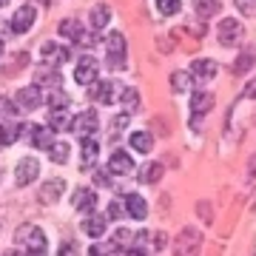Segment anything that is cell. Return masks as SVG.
I'll return each mask as SVG.
<instances>
[{
    "mask_svg": "<svg viewBox=\"0 0 256 256\" xmlns=\"http://www.w3.org/2000/svg\"><path fill=\"white\" fill-rule=\"evenodd\" d=\"M214 74H216V63H214V60H196V63L191 66L194 80H210Z\"/></svg>",
    "mask_w": 256,
    "mask_h": 256,
    "instance_id": "22",
    "label": "cell"
},
{
    "mask_svg": "<svg viewBox=\"0 0 256 256\" xmlns=\"http://www.w3.org/2000/svg\"><path fill=\"white\" fill-rule=\"evenodd\" d=\"M128 120H131V114H117L114 117V122H111V137H117L120 131L128 126Z\"/></svg>",
    "mask_w": 256,
    "mask_h": 256,
    "instance_id": "35",
    "label": "cell"
},
{
    "mask_svg": "<svg viewBox=\"0 0 256 256\" xmlns=\"http://www.w3.org/2000/svg\"><path fill=\"white\" fill-rule=\"evenodd\" d=\"M18 102L23 106V108H37L40 102H43V97H40V86H26V88H20L18 92Z\"/></svg>",
    "mask_w": 256,
    "mask_h": 256,
    "instance_id": "20",
    "label": "cell"
},
{
    "mask_svg": "<svg viewBox=\"0 0 256 256\" xmlns=\"http://www.w3.org/2000/svg\"><path fill=\"white\" fill-rule=\"evenodd\" d=\"M60 82H63V77H60V72H57L54 66H40V68H34V86H54V88H60Z\"/></svg>",
    "mask_w": 256,
    "mask_h": 256,
    "instance_id": "17",
    "label": "cell"
},
{
    "mask_svg": "<svg viewBox=\"0 0 256 256\" xmlns=\"http://www.w3.org/2000/svg\"><path fill=\"white\" fill-rule=\"evenodd\" d=\"M43 60H46V66H63L72 60V52H68V46H60V43H43Z\"/></svg>",
    "mask_w": 256,
    "mask_h": 256,
    "instance_id": "8",
    "label": "cell"
},
{
    "mask_svg": "<svg viewBox=\"0 0 256 256\" xmlns=\"http://www.w3.org/2000/svg\"><path fill=\"white\" fill-rule=\"evenodd\" d=\"M108 171L111 174H120V176H126L134 171V160H131V154L128 151H114L108 160Z\"/></svg>",
    "mask_w": 256,
    "mask_h": 256,
    "instance_id": "14",
    "label": "cell"
},
{
    "mask_svg": "<svg viewBox=\"0 0 256 256\" xmlns=\"http://www.w3.org/2000/svg\"><path fill=\"white\" fill-rule=\"evenodd\" d=\"M48 154H52L54 162H66V160H68V146H66V142H54V146L48 148Z\"/></svg>",
    "mask_w": 256,
    "mask_h": 256,
    "instance_id": "33",
    "label": "cell"
},
{
    "mask_svg": "<svg viewBox=\"0 0 256 256\" xmlns=\"http://www.w3.org/2000/svg\"><path fill=\"white\" fill-rule=\"evenodd\" d=\"M122 202H126L128 216H134V220H146V216H148V202L142 200L140 194H128Z\"/></svg>",
    "mask_w": 256,
    "mask_h": 256,
    "instance_id": "18",
    "label": "cell"
},
{
    "mask_svg": "<svg viewBox=\"0 0 256 256\" xmlns=\"http://www.w3.org/2000/svg\"><path fill=\"white\" fill-rule=\"evenodd\" d=\"M250 66H254V54H242V57L236 60V63H234L230 74H245L248 68H250Z\"/></svg>",
    "mask_w": 256,
    "mask_h": 256,
    "instance_id": "34",
    "label": "cell"
},
{
    "mask_svg": "<svg viewBox=\"0 0 256 256\" xmlns=\"http://www.w3.org/2000/svg\"><path fill=\"white\" fill-rule=\"evenodd\" d=\"M108 18H111L108 6H106V3H97V6L92 9V28H94V32H100V28L108 23Z\"/></svg>",
    "mask_w": 256,
    "mask_h": 256,
    "instance_id": "26",
    "label": "cell"
},
{
    "mask_svg": "<svg viewBox=\"0 0 256 256\" xmlns=\"http://www.w3.org/2000/svg\"><path fill=\"white\" fill-rule=\"evenodd\" d=\"M0 54H3V40H0Z\"/></svg>",
    "mask_w": 256,
    "mask_h": 256,
    "instance_id": "42",
    "label": "cell"
},
{
    "mask_svg": "<svg viewBox=\"0 0 256 256\" xmlns=\"http://www.w3.org/2000/svg\"><path fill=\"white\" fill-rule=\"evenodd\" d=\"M131 148L140 151V154H148V151L154 148V137H151L148 131H134V134H131Z\"/></svg>",
    "mask_w": 256,
    "mask_h": 256,
    "instance_id": "24",
    "label": "cell"
},
{
    "mask_svg": "<svg viewBox=\"0 0 256 256\" xmlns=\"http://www.w3.org/2000/svg\"><path fill=\"white\" fill-rule=\"evenodd\" d=\"M68 102H72V97L66 92H60V88H54L48 94V108H68Z\"/></svg>",
    "mask_w": 256,
    "mask_h": 256,
    "instance_id": "30",
    "label": "cell"
},
{
    "mask_svg": "<svg viewBox=\"0 0 256 256\" xmlns=\"http://www.w3.org/2000/svg\"><path fill=\"white\" fill-rule=\"evenodd\" d=\"M191 72H174L171 74V88H174V92H188V88H191Z\"/></svg>",
    "mask_w": 256,
    "mask_h": 256,
    "instance_id": "29",
    "label": "cell"
},
{
    "mask_svg": "<svg viewBox=\"0 0 256 256\" xmlns=\"http://www.w3.org/2000/svg\"><path fill=\"white\" fill-rule=\"evenodd\" d=\"M156 9L162 12L165 18H171V14H176V12L182 9V3L180 0H156Z\"/></svg>",
    "mask_w": 256,
    "mask_h": 256,
    "instance_id": "32",
    "label": "cell"
},
{
    "mask_svg": "<svg viewBox=\"0 0 256 256\" xmlns=\"http://www.w3.org/2000/svg\"><path fill=\"white\" fill-rule=\"evenodd\" d=\"M3 3H6V0H0V6H3Z\"/></svg>",
    "mask_w": 256,
    "mask_h": 256,
    "instance_id": "43",
    "label": "cell"
},
{
    "mask_svg": "<svg viewBox=\"0 0 256 256\" xmlns=\"http://www.w3.org/2000/svg\"><path fill=\"white\" fill-rule=\"evenodd\" d=\"M97 154H100V142H97L92 134L80 137V162H82V168H92V165L97 162Z\"/></svg>",
    "mask_w": 256,
    "mask_h": 256,
    "instance_id": "12",
    "label": "cell"
},
{
    "mask_svg": "<svg viewBox=\"0 0 256 256\" xmlns=\"http://www.w3.org/2000/svg\"><path fill=\"white\" fill-rule=\"evenodd\" d=\"M117 97H120V88H117V82H111V80H100L97 86H94V92H92V100L102 102V106L117 102Z\"/></svg>",
    "mask_w": 256,
    "mask_h": 256,
    "instance_id": "11",
    "label": "cell"
},
{
    "mask_svg": "<svg viewBox=\"0 0 256 256\" xmlns=\"http://www.w3.org/2000/svg\"><path fill=\"white\" fill-rule=\"evenodd\" d=\"M106 52H108V66L111 68H122L126 66V37L120 32H111L106 37Z\"/></svg>",
    "mask_w": 256,
    "mask_h": 256,
    "instance_id": "2",
    "label": "cell"
},
{
    "mask_svg": "<svg viewBox=\"0 0 256 256\" xmlns=\"http://www.w3.org/2000/svg\"><path fill=\"white\" fill-rule=\"evenodd\" d=\"M63 188H66L63 180H48V182L40 188V202H43V205H54V202L60 200Z\"/></svg>",
    "mask_w": 256,
    "mask_h": 256,
    "instance_id": "19",
    "label": "cell"
},
{
    "mask_svg": "<svg viewBox=\"0 0 256 256\" xmlns=\"http://www.w3.org/2000/svg\"><path fill=\"white\" fill-rule=\"evenodd\" d=\"M72 205L77 210H82V214H92V210L97 208V194H94L92 188H77V191L72 194Z\"/></svg>",
    "mask_w": 256,
    "mask_h": 256,
    "instance_id": "13",
    "label": "cell"
},
{
    "mask_svg": "<svg viewBox=\"0 0 256 256\" xmlns=\"http://www.w3.org/2000/svg\"><path fill=\"white\" fill-rule=\"evenodd\" d=\"M108 174H111V171H97V174H94V182L100 185V188H106V185H111V182H108Z\"/></svg>",
    "mask_w": 256,
    "mask_h": 256,
    "instance_id": "38",
    "label": "cell"
},
{
    "mask_svg": "<svg viewBox=\"0 0 256 256\" xmlns=\"http://www.w3.org/2000/svg\"><path fill=\"white\" fill-rule=\"evenodd\" d=\"M37 174H40V162H37L34 156H23V160L18 162V168H14V180H18V185L34 182Z\"/></svg>",
    "mask_w": 256,
    "mask_h": 256,
    "instance_id": "6",
    "label": "cell"
},
{
    "mask_svg": "<svg viewBox=\"0 0 256 256\" xmlns=\"http://www.w3.org/2000/svg\"><path fill=\"white\" fill-rule=\"evenodd\" d=\"M128 210H126V202H120L114 200L111 202V208H108V220H120V216H126Z\"/></svg>",
    "mask_w": 256,
    "mask_h": 256,
    "instance_id": "36",
    "label": "cell"
},
{
    "mask_svg": "<svg viewBox=\"0 0 256 256\" xmlns=\"http://www.w3.org/2000/svg\"><path fill=\"white\" fill-rule=\"evenodd\" d=\"M236 6L242 14H254L256 12V0H236Z\"/></svg>",
    "mask_w": 256,
    "mask_h": 256,
    "instance_id": "37",
    "label": "cell"
},
{
    "mask_svg": "<svg viewBox=\"0 0 256 256\" xmlns=\"http://www.w3.org/2000/svg\"><path fill=\"white\" fill-rule=\"evenodd\" d=\"M18 134H23V126H18V122H3L0 126V146H12L18 140Z\"/></svg>",
    "mask_w": 256,
    "mask_h": 256,
    "instance_id": "25",
    "label": "cell"
},
{
    "mask_svg": "<svg viewBox=\"0 0 256 256\" xmlns=\"http://www.w3.org/2000/svg\"><path fill=\"white\" fill-rule=\"evenodd\" d=\"M97 72H100V63L94 60V57H80L77 60V68H74V80L80 82V86H92L97 82Z\"/></svg>",
    "mask_w": 256,
    "mask_h": 256,
    "instance_id": "3",
    "label": "cell"
},
{
    "mask_svg": "<svg viewBox=\"0 0 256 256\" xmlns=\"http://www.w3.org/2000/svg\"><path fill=\"white\" fill-rule=\"evenodd\" d=\"M200 248V234L196 230H182L180 236V254H194Z\"/></svg>",
    "mask_w": 256,
    "mask_h": 256,
    "instance_id": "27",
    "label": "cell"
},
{
    "mask_svg": "<svg viewBox=\"0 0 256 256\" xmlns=\"http://www.w3.org/2000/svg\"><path fill=\"white\" fill-rule=\"evenodd\" d=\"M48 126L60 131V128H72V117H68V108H48Z\"/></svg>",
    "mask_w": 256,
    "mask_h": 256,
    "instance_id": "23",
    "label": "cell"
},
{
    "mask_svg": "<svg viewBox=\"0 0 256 256\" xmlns=\"http://www.w3.org/2000/svg\"><path fill=\"white\" fill-rule=\"evenodd\" d=\"M220 43L222 46H234V43H239V37H242V23L239 20H234V18H225L220 23Z\"/></svg>",
    "mask_w": 256,
    "mask_h": 256,
    "instance_id": "9",
    "label": "cell"
},
{
    "mask_svg": "<svg viewBox=\"0 0 256 256\" xmlns=\"http://www.w3.org/2000/svg\"><path fill=\"white\" fill-rule=\"evenodd\" d=\"M97 126H100V120H97L94 111H80V114L72 120V128H68V131H77L80 137H86V134H94Z\"/></svg>",
    "mask_w": 256,
    "mask_h": 256,
    "instance_id": "10",
    "label": "cell"
},
{
    "mask_svg": "<svg viewBox=\"0 0 256 256\" xmlns=\"http://www.w3.org/2000/svg\"><path fill=\"white\" fill-rule=\"evenodd\" d=\"M34 6H20L18 12H14V14H12V20H9V28L12 32H14V34H26L28 28L34 26Z\"/></svg>",
    "mask_w": 256,
    "mask_h": 256,
    "instance_id": "4",
    "label": "cell"
},
{
    "mask_svg": "<svg viewBox=\"0 0 256 256\" xmlns=\"http://www.w3.org/2000/svg\"><path fill=\"white\" fill-rule=\"evenodd\" d=\"M120 100L126 102V108H128V111H137V106H140L137 88H122V92H120Z\"/></svg>",
    "mask_w": 256,
    "mask_h": 256,
    "instance_id": "31",
    "label": "cell"
},
{
    "mask_svg": "<svg viewBox=\"0 0 256 256\" xmlns=\"http://www.w3.org/2000/svg\"><path fill=\"white\" fill-rule=\"evenodd\" d=\"M60 34L74 40V43H82V46L92 43V37H86V32H82V23H77V20H72V18L60 23Z\"/></svg>",
    "mask_w": 256,
    "mask_h": 256,
    "instance_id": "15",
    "label": "cell"
},
{
    "mask_svg": "<svg viewBox=\"0 0 256 256\" xmlns=\"http://www.w3.org/2000/svg\"><path fill=\"white\" fill-rule=\"evenodd\" d=\"M0 111H6V114H14V106H12V100L0 97Z\"/></svg>",
    "mask_w": 256,
    "mask_h": 256,
    "instance_id": "39",
    "label": "cell"
},
{
    "mask_svg": "<svg viewBox=\"0 0 256 256\" xmlns=\"http://www.w3.org/2000/svg\"><path fill=\"white\" fill-rule=\"evenodd\" d=\"M14 239L18 242H23L26 245V250L28 254H46V234L40 228H34V225H23V228L14 234Z\"/></svg>",
    "mask_w": 256,
    "mask_h": 256,
    "instance_id": "1",
    "label": "cell"
},
{
    "mask_svg": "<svg viewBox=\"0 0 256 256\" xmlns=\"http://www.w3.org/2000/svg\"><path fill=\"white\" fill-rule=\"evenodd\" d=\"M74 250H77V248H74L72 242H63V245H60V250H57V254H63V256H66V254H74Z\"/></svg>",
    "mask_w": 256,
    "mask_h": 256,
    "instance_id": "40",
    "label": "cell"
},
{
    "mask_svg": "<svg viewBox=\"0 0 256 256\" xmlns=\"http://www.w3.org/2000/svg\"><path fill=\"white\" fill-rule=\"evenodd\" d=\"M162 174H165V165L162 162H148V165H142V168H140V182L154 185V182H160V180H162Z\"/></svg>",
    "mask_w": 256,
    "mask_h": 256,
    "instance_id": "21",
    "label": "cell"
},
{
    "mask_svg": "<svg viewBox=\"0 0 256 256\" xmlns=\"http://www.w3.org/2000/svg\"><path fill=\"white\" fill-rule=\"evenodd\" d=\"M106 222H108V216H102V214H88L86 220H82V234H88L92 239H100L102 234H106Z\"/></svg>",
    "mask_w": 256,
    "mask_h": 256,
    "instance_id": "16",
    "label": "cell"
},
{
    "mask_svg": "<svg viewBox=\"0 0 256 256\" xmlns=\"http://www.w3.org/2000/svg\"><path fill=\"white\" fill-rule=\"evenodd\" d=\"M194 6H196V14L200 18H210V14H216L222 9V0H196Z\"/></svg>",
    "mask_w": 256,
    "mask_h": 256,
    "instance_id": "28",
    "label": "cell"
},
{
    "mask_svg": "<svg viewBox=\"0 0 256 256\" xmlns=\"http://www.w3.org/2000/svg\"><path fill=\"white\" fill-rule=\"evenodd\" d=\"M245 97H256V80L248 82V88H245Z\"/></svg>",
    "mask_w": 256,
    "mask_h": 256,
    "instance_id": "41",
    "label": "cell"
},
{
    "mask_svg": "<svg viewBox=\"0 0 256 256\" xmlns=\"http://www.w3.org/2000/svg\"><path fill=\"white\" fill-rule=\"evenodd\" d=\"M23 134H28V142L34 148H52L54 146V128H40V126H23Z\"/></svg>",
    "mask_w": 256,
    "mask_h": 256,
    "instance_id": "5",
    "label": "cell"
},
{
    "mask_svg": "<svg viewBox=\"0 0 256 256\" xmlns=\"http://www.w3.org/2000/svg\"><path fill=\"white\" fill-rule=\"evenodd\" d=\"M214 108V94L205 92V88H196V92L191 94V114H194V126L200 122L202 114H208V111Z\"/></svg>",
    "mask_w": 256,
    "mask_h": 256,
    "instance_id": "7",
    "label": "cell"
}]
</instances>
